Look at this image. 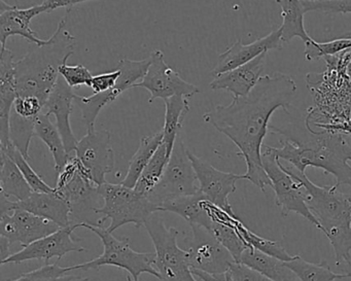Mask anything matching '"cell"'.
I'll return each mask as SVG.
<instances>
[{"instance_id":"obj_1","label":"cell","mask_w":351,"mask_h":281,"mask_svg":"<svg viewBox=\"0 0 351 281\" xmlns=\"http://www.w3.org/2000/svg\"><path fill=\"white\" fill-rule=\"evenodd\" d=\"M297 92L293 77L275 73L261 77L244 97H234L228 106H217L203 114V120L226 135L239 149L246 163L243 180H250L263 192L271 186L262 161V147L269 132L271 117L279 108L289 114Z\"/></svg>"},{"instance_id":"obj_2","label":"cell","mask_w":351,"mask_h":281,"mask_svg":"<svg viewBox=\"0 0 351 281\" xmlns=\"http://www.w3.org/2000/svg\"><path fill=\"white\" fill-rule=\"evenodd\" d=\"M269 131L279 134L280 147H270L279 160L289 162L301 173L308 167L319 168L336 178V186H351V141L348 135L335 131H315L307 117L304 128L270 126Z\"/></svg>"},{"instance_id":"obj_3","label":"cell","mask_w":351,"mask_h":281,"mask_svg":"<svg viewBox=\"0 0 351 281\" xmlns=\"http://www.w3.org/2000/svg\"><path fill=\"white\" fill-rule=\"evenodd\" d=\"M66 22L67 17L61 20L49 40L40 46L34 45L15 62L18 96H34L46 104L60 77L59 69L75 53L77 38L66 29Z\"/></svg>"},{"instance_id":"obj_4","label":"cell","mask_w":351,"mask_h":281,"mask_svg":"<svg viewBox=\"0 0 351 281\" xmlns=\"http://www.w3.org/2000/svg\"><path fill=\"white\" fill-rule=\"evenodd\" d=\"M104 205L95 209L100 217L99 225L110 219L106 229L110 233L122 225L133 223L137 228L145 225L147 219L159 211L157 205L152 203L147 196L121 184L106 182L98 188Z\"/></svg>"},{"instance_id":"obj_5","label":"cell","mask_w":351,"mask_h":281,"mask_svg":"<svg viewBox=\"0 0 351 281\" xmlns=\"http://www.w3.org/2000/svg\"><path fill=\"white\" fill-rule=\"evenodd\" d=\"M82 227L90 230L98 236L104 244L101 256L84 264L69 267L73 271L99 270L101 267L112 266L127 271L135 280H139L141 274L153 275L160 279L156 269L155 252H139L133 249L128 239H118L102 225L82 223Z\"/></svg>"},{"instance_id":"obj_6","label":"cell","mask_w":351,"mask_h":281,"mask_svg":"<svg viewBox=\"0 0 351 281\" xmlns=\"http://www.w3.org/2000/svg\"><path fill=\"white\" fill-rule=\"evenodd\" d=\"M283 168L299 184L308 208L319 223L320 231L324 232L335 225L351 223L349 196L341 192L338 186H319L313 184L306 173H301L293 166L283 165Z\"/></svg>"},{"instance_id":"obj_7","label":"cell","mask_w":351,"mask_h":281,"mask_svg":"<svg viewBox=\"0 0 351 281\" xmlns=\"http://www.w3.org/2000/svg\"><path fill=\"white\" fill-rule=\"evenodd\" d=\"M98 188L99 186L90 180L79 159L75 155L71 156L66 165L57 174L55 186L56 192L71 205V223L93 225L91 217H98L95 209L100 207L98 203L102 200Z\"/></svg>"},{"instance_id":"obj_8","label":"cell","mask_w":351,"mask_h":281,"mask_svg":"<svg viewBox=\"0 0 351 281\" xmlns=\"http://www.w3.org/2000/svg\"><path fill=\"white\" fill-rule=\"evenodd\" d=\"M145 227L155 247L156 269L160 281H198L193 275L188 252L178 245L180 231L167 227L155 215L147 219Z\"/></svg>"},{"instance_id":"obj_9","label":"cell","mask_w":351,"mask_h":281,"mask_svg":"<svg viewBox=\"0 0 351 281\" xmlns=\"http://www.w3.org/2000/svg\"><path fill=\"white\" fill-rule=\"evenodd\" d=\"M197 182L189 149L178 136L163 176L147 198L161 211L162 206L167 203L196 194L199 191Z\"/></svg>"},{"instance_id":"obj_10","label":"cell","mask_w":351,"mask_h":281,"mask_svg":"<svg viewBox=\"0 0 351 281\" xmlns=\"http://www.w3.org/2000/svg\"><path fill=\"white\" fill-rule=\"evenodd\" d=\"M57 223L16 206L15 201L0 195V236L24 247L60 229Z\"/></svg>"},{"instance_id":"obj_11","label":"cell","mask_w":351,"mask_h":281,"mask_svg":"<svg viewBox=\"0 0 351 281\" xmlns=\"http://www.w3.org/2000/svg\"><path fill=\"white\" fill-rule=\"evenodd\" d=\"M151 65V58L143 60H130L128 58L122 59L118 63L117 69L121 71L117 85L110 91L104 93L93 94L91 96L75 95V102L82 112V119L88 131L96 130L95 123L98 114L108 104L118 99L127 90L132 89L136 84L143 81L147 75V69Z\"/></svg>"},{"instance_id":"obj_12","label":"cell","mask_w":351,"mask_h":281,"mask_svg":"<svg viewBox=\"0 0 351 281\" xmlns=\"http://www.w3.org/2000/svg\"><path fill=\"white\" fill-rule=\"evenodd\" d=\"M262 161L270 180L271 188L275 193V203L280 208L282 215L287 217L289 212L297 213L319 230V223L308 208L299 184L285 171L280 160L275 157L268 145H265L263 149Z\"/></svg>"},{"instance_id":"obj_13","label":"cell","mask_w":351,"mask_h":281,"mask_svg":"<svg viewBox=\"0 0 351 281\" xmlns=\"http://www.w3.org/2000/svg\"><path fill=\"white\" fill-rule=\"evenodd\" d=\"M149 58L151 65L147 75L141 83L134 86V88H143L151 93L149 103L156 99L166 100L176 96L191 98L200 93L197 86L184 81L180 73L168 66L161 50L154 51Z\"/></svg>"},{"instance_id":"obj_14","label":"cell","mask_w":351,"mask_h":281,"mask_svg":"<svg viewBox=\"0 0 351 281\" xmlns=\"http://www.w3.org/2000/svg\"><path fill=\"white\" fill-rule=\"evenodd\" d=\"M191 225L190 238L184 240L191 268L208 273H225L235 262L229 250L204 227Z\"/></svg>"},{"instance_id":"obj_15","label":"cell","mask_w":351,"mask_h":281,"mask_svg":"<svg viewBox=\"0 0 351 281\" xmlns=\"http://www.w3.org/2000/svg\"><path fill=\"white\" fill-rule=\"evenodd\" d=\"M75 155L94 184H106V175L114 167L112 136L108 130L88 131L77 143Z\"/></svg>"},{"instance_id":"obj_16","label":"cell","mask_w":351,"mask_h":281,"mask_svg":"<svg viewBox=\"0 0 351 281\" xmlns=\"http://www.w3.org/2000/svg\"><path fill=\"white\" fill-rule=\"evenodd\" d=\"M81 227V223H73L69 227L60 228L54 233L24 246L20 252L1 260V265L21 264L32 260H45L46 264H49L52 258L60 260L69 252H86V248L80 244L81 239H75L73 236L75 230Z\"/></svg>"},{"instance_id":"obj_17","label":"cell","mask_w":351,"mask_h":281,"mask_svg":"<svg viewBox=\"0 0 351 281\" xmlns=\"http://www.w3.org/2000/svg\"><path fill=\"white\" fill-rule=\"evenodd\" d=\"M189 157L196 173L199 191L206 197L207 200L221 207L230 215H236L230 204L229 196L235 192L236 182L243 180V174L240 175L231 172L221 171L190 151Z\"/></svg>"},{"instance_id":"obj_18","label":"cell","mask_w":351,"mask_h":281,"mask_svg":"<svg viewBox=\"0 0 351 281\" xmlns=\"http://www.w3.org/2000/svg\"><path fill=\"white\" fill-rule=\"evenodd\" d=\"M281 48H282V42H281L280 27L250 44H243L241 40H238L223 54L219 55L217 65L211 75L213 77L223 75L250 62L263 53L269 52L271 50H281Z\"/></svg>"},{"instance_id":"obj_19","label":"cell","mask_w":351,"mask_h":281,"mask_svg":"<svg viewBox=\"0 0 351 281\" xmlns=\"http://www.w3.org/2000/svg\"><path fill=\"white\" fill-rule=\"evenodd\" d=\"M18 97L14 55L9 49L0 52V151H5L13 145L11 140L10 120L14 102Z\"/></svg>"},{"instance_id":"obj_20","label":"cell","mask_w":351,"mask_h":281,"mask_svg":"<svg viewBox=\"0 0 351 281\" xmlns=\"http://www.w3.org/2000/svg\"><path fill=\"white\" fill-rule=\"evenodd\" d=\"M40 14H45L42 5H34L27 9H20L10 5L5 0H0V44L1 48H7L8 40L12 36H21L32 45L44 44L46 40H40L32 29V19Z\"/></svg>"},{"instance_id":"obj_21","label":"cell","mask_w":351,"mask_h":281,"mask_svg":"<svg viewBox=\"0 0 351 281\" xmlns=\"http://www.w3.org/2000/svg\"><path fill=\"white\" fill-rule=\"evenodd\" d=\"M75 92L66 82L59 77L58 83L55 86L51 95L45 104L44 114L54 116L56 119V126L64 141L67 153L75 155L79 141L73 134L71 124V114L73 112V102L75 100Z\"/></svg>"},{"instance_id":"obj_22","label":"cell","mask_w":351,"mask_h":281,"mask_svg":"<svg viewBox=\"0 0 351 281\" xmlns=\"http://www.w3.org/2000/svg\"><path fill=\"white\" fill-rule=\"evenodd\" d=\"M267 54L268 52L263 53L250 62L215 77L209 87L213 91L223 90L230 92L234 97L248 95L262 77L263 71L266 67Z\"/></svg>"},{"instance_id":"obj_23","label":"cell","mask_w":351,"mask_h":281,"mask_svg":"<svg viewBox=\"0 0 351 281\" xmlns=\"http://www.w3.org/2000/svg\"><path fill=\"white\" fill-rule=\"evenodd\" d=\"M15 205L38 217H44L59 227H69L71 223V205L56 190L51 193H32L24 201H15Z\"/></svg>"},{"instance_id":"obj_24","label":"cell","mask_w":351,"mask_h":281,"mask_svg":"<svg viewBox=\"0 0 351 281\" xmlns=\"http://www.w3.org/2000/svg\"><path fill=\"white\" fill-rule=\"evenodd\" d=\"M239 262L254 269L272 281H300L285 262L256 248L246 247Z\"/></svg>"},{"instance_id":"obj_25","label":"cell","mask_w":351,"mask_h":281,"mask_svg":"<svg viewBox=\"0 0 351 281\" xmlns=\"http://www.w3.org/2000/svg\"><path fill=\"white\" fill-rule=\"evenodd\" d=\"M207 198L200 192L184 197L162 206L161 211L176 213L186 219L190 225H198L208 230L213 223L206 208Z\"/></svg>"},{"instance_id":"obj_26","label":"cell","mask_w":351,"mask_h":281,"mask_svg":"<svg viewBox=\"0 0 351 281\" xmlns=\"http://www.w3.org/2000/svg\"><path fill=\"white\" fill-rule=\"evenodd\" d=\"M281 9L282 25L280 26L281 42L287 44L293 38H301L304 44L311 42L313 38H310L304 25V10L302 0H276Z\"/></svg>"},{"instance_id":"obj_27","label":"cell","mask_w":351,"mask_h":281,"mask_svg":"<svg viewBox=\"0 0 351 281\" xmlns=\"http://www.w3.org/2000/svg\"><path fill=\"white\" fill-rule=\"evenodd\" d=\"M34 135L48 147L49 151L52 154L53 159H54L55 171L58 174L66 165L71 156L67 153L62 136H61L57 126L51 122L50 116L43 112L38 117L36 123Z\"/></svg>"},{"instance_id":"obj_28","label":"cell","mask_w":351,"mask_h":281,"mask_svg":"<svg viewBox=\"0 0 351 281\" xmlns=\"http://www.w3.org/2000/svg\"><path fill=\"white\" fill-rule=\"evenodd\" d=\"M163 138L164 134L162 130L141 138L136 153L133 155L130 162H129L128 171H127L126 176L121 182V184L128 186V188H135L143 170L155 155L160 145L163 143Z\"/></svg>"},{"instance_id":"obj_29","label":"cell","mask_w":351,"mask_h":281,"mask_svg":"<svg viewBox=\"0 0 351 281\" xmlns=\"http://www.w3.org/2000/svg\"><path fill=\"white\" fill-rule=\"evenodd\" d=\"M190 99L184 96H176L164 100L165 102V122L163 131V143L167 147L168 156H171L176 139L180 136L182 122L190 110Z\"/></svg>"},{"instance_id":"obj_30","label":"cell","mask_w":351,"mask_h":281,"mask_svg":"<svg viewBox=\"0 0 351 281\" xmlns=\"http://www.w3.org/2000/svg\"><path fill=\"white\" fill-rule=\"evenodd\" d=\"M1 168H0V182L1 193L7 197H14L16 201H24L32 196V186L22 174L17 164L7 155L0 151Z\"/></svg>"},{"instance_id":"obj_31","label":"cell","mask_w":351,"mask_h":281,"mask_svg":"<svg viewBox=\"0 0 351 281\" xmlns=\"http://www.w3.org/2000/svg\"><path fill=\"white\" fill-rule=\"evenodd\" d=\"M285 265L295 273L300 281H336L337 279L346 278L344 274L335 273L326 262L319 264L307 262L302 256H295Z\"/></svg>"},{"instance_id":"obj_32","label":"cell","mask_w":351,"mask_h":281,"mask_svg":"<svg viewBox=\"0 0 351 281\" xmlns=\"http://www.w3.org/2000/svg\"><path fill=\"white\" fill-rule=\"evenodd\" d=\"M169 159L167 147L164 143H162L141 173V178L135 186V190L147 197V195L158 186L161 180Z\"/></svg>"},{"instance_id":"obj_33","label":"cell","mask_w":351,"mask_h":281,"mask_svg":"<svg viewBox=\"0 0 351 281\" xmlns=\"http://www.w3.org/2000/svg\"><path fill=\"white\" fill-rule=\"evenodd\" d=\"M235 228L239 235L241 236L242 239L245 242L247 247L256 248V249L279 258L283 262H289L293 258L279 242L272 241V240L266 239V238L256 235V233L246 228L240 219L235 223Z\"/></svg>"},{"instance_id":"obj_34","label":"cell","mask_w":351,"mask_h":281,"mask_svg":"<svg viewBox=\"0 0 351 281\" xmlns=\"http://www.w3.org/2000/svg\"><path fill=\"white\" fill-rule=\"evenodd\" d=\"M69 267L58 264H46L36 270L23 273L17 279L9 281H88L89 278L75 274Z\"/></svg>"},{"instance_id":"obj_35","label":"cell","mask_w":351,"mask_h":281,"mask_svg":"<svg viewBox=\"0 0 351 281\" xmlns=\"http://www.w3.org/2000/svg\"><path fill=\"white\" fill-rule=\"evenodd\" d=\"M208 231L217 238V241L221 245L225 246L229 250L235 262H239L242 254H243L247 245L238 233L236 228L233 225L213 221Z\"/></svg>"},{"instance_id":"obj_36","label":"cell","mask_w":351,"mask_h":281,"mask_svg":"<svg viewBox=\"0 0 351 281\" xmlns=\"http://www.w3.org/2000/svg\"><path fill=\"white\" fill-rule=\"evenodd\" d=\"M36 121L25 120L12 112L10 120L12 143L28 161L30 160V143L32 137L36 136Z\"/></svg>"},{"instance_id":"obj_37","label":"cell","mask_w":351,"mask_h":281,"mask_svg":"<svg viewBox=\"0 0 351 281\" xmlns=\"http://www.w3.org/2000/svg\"><path fill=\"white\" fill-rule=\"evenodd\" d=\"M349 49H351V34H347L344 38L326 42H318L312 40L305 44L304 55L306 60L314 61L326 57L337 56Z\"/></svg>"},{"instance_id":"obj_38","label":"cell","mask_w":351,"mask_h":281,"mask_svg":"<svg viewBox=\"0 0 351 281\" xmlns=\"http://www.w3.org/2000/svg\"><path fill=\"white\" fill-rule=\"evenodd\" d=\"M7 154L16 164H17L19 169L21 170L25 180H27L29 186H32L34 192L38 193H51L55 190V188L47 184L43 180L42 176L30 166L29 161L18 151L15 145H12L5 151H0Z\"/></svg>"},{"instance_id":"obj_39","label":"cell","mask_w":351,"mask_h":281,"mask_svg":"<svg viewBox=\"0 0 351 281\" xmlns=\"http://www.w3.org/2000/svg\"><path fill=\"white\" fill-rule=\"evenodd\" d=\"M305 13L351 14V0H302Z\"/></svg>"},{"instance_id":"obj_40","label":"cell","mask_w":351,"mask_h":281,"mask_svg":"<svg viewBox=\"0 0 351 281\" xmlns=\"http://www.w3.org/2000/svg\"><path fill=\"white\" fill-rule=\"evenodd\" d=\"M45 104L34 96H18L12 112L25 120L36 121L44 112Z\"/></svg>"},{"instance_id":"obj_41","label":"cell","mask_w":351,"mask_h":281,"mask_svg":"<svg viewBox=\"0 0 351 281\" xmlns=\"http://www.w3.org/2000/svg\"><path fill=\"white\" fill-rule=\"evenodd\" d=\"M60 77L66 82L67 85L71 88L79 86H88L89 87L91 80L94 75L91 71L82 64L69 65L67 63L61 65L59 69Z\"/></svg>"},{"instance_id":"obj_42","label":"cell","mask_w":351,"mask_h":281,"mask_svg":"<svg viewBox=\"0 0 351 281\" xmlns=\"http://www.w3.org/2000/svg\"><path fill=\"white\" fill-rule=\"evenodd\" d=\"M227 273L230 281H272L242 262H233Z\"/></svg>"},{"instance_id":"obj_43","label":"cell","mask_w":351,"mask_h":281,"mask_svg":"<svg viewBox=\"0 0 351 281\" xmlns=\"http://www.w3.org/2000/svg\"><path fill=\"white\" fill-rule=\"evenodd\" d=\"M120 77L121 71L119 69L108 71V73H100V75H94L89 87L93 90L94 94L104 93V92L112 89L117 85V82Z\"/></svg>"},{"instance_id":"obj_44","label":"cell","mask_w":351,"mask_h":281,"mask_svg":"<svg viewBox=\"0 0 351 281\" xmlns=\"http://www.w3.org/2000/svg\"><path fill=\"white\" fill-rule=\"evenodd\" d=\"M88 1H98V0H44L42 7L45 13H51L61 8H71L80 3H88Z\"/></svg>"},{"instance_id":"obj_45","label":"cell","mask_w":351,"mask_h":281,"mask_svg":"<svg viewBox=\"0 0 351 281\" xmlns=\"http://www.w3.org/2000/svg\"><path fill=\"white\" fill-rule=\"evenodd\" d=\"M314 126L322 130L335 131V132H341L343 134L348 135L351 137V119L345 121V122L334 123V124H324V123H314Z\"/></svg>"},{"instance_id":"obj_46","label":"cell","mask_w":351,"mask_h":281,"mask_svg":"<svg viewBox=\"0 0 351 281\" xmlns=\"http://www.w3.org/2000/svg\"><path fill=\"white\" fill-rule=\"evenodd\" d=\"M192 273L198 281H230L229 275L227 272L208 273L197 270V269H192Z\"/></svg>"},{"instance_id":"obj_47","label":"cell","mask_w":351,"mask_h":281,"mask_svg":"<svg viewBox=\"0 0 351 281\" xmlns=\"http://www.w3.org/2000/svg\"><path fill=\"white\" fill-rule=\"evenodd\" d=\"M10 246H11V243H10L9 240L0 236V256H1V260H5V258L11 256V254H10Z\"/></svg>"},{"instance_id":"obj_48","label":"cell","mask_w":351,"mask_h":281,"mask_svg":"<svg viewBox=\"0 0 351 281\" xmlns=\"http://www.w3.org/2000/svg\"><path fill=\"white\" fill-rule=\"evenodd\" d=\"M336 269L341 274H344L346 278H351V260L336 265Z\"/></svg>"},{"instance_id":"obj_49","label":"cell","mask_w":351,"mask_h":281,"mask_svg":"<svg viewBox=\"0 0 351 281\" xmlns=\"http://www.w3.org/2000/svg\"><path fill=\"white\" fill-rule=\"evenodd\" d=\"M127 281H139V280H135V279H133L132 277L130 276V275H128V276H127Z\"/></svg>"},{"instance_id":"obj_50","label":"cell","mask_w":351,"mask_h":281,"mask_svg":"<svg viewBox=\"0 0 351 281\" xmlns=\"http://www.w3.org/2000/svg\"><path fill=\"white\" fill-rule=\"evenodd\" d=\"M349 202H350L351 204V196H349Z\"/></svg>"}]
</instances>
